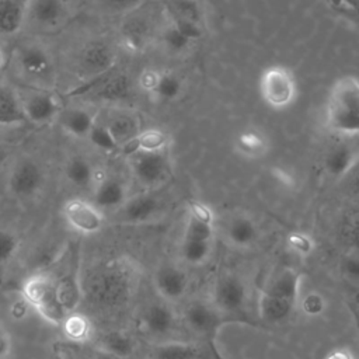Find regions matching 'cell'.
Returning <instances> with one entry per match:
<instances>
[{"label": "cell", "mask_w": 359, "mask_h": 359, "mask_svg": "<svg viewBox=\"0 0 359 359\" xmlns=\"http://www.w3.org/2000/svg\"><path fill=\"white\" fill-rule=\"evenodd\" d=\"M66 15L63 0H29L28 18L45 29L56 28Z\"/></svg>", "instance_id": "obj_18"}, {"label": "cell", "mask_w": 359, "mask_h": 359, "mask_svg": "<svg viewBox=\"0 0 359 359\" xmlns=\"http://www.w3.org/2000/svg\"><path fill=\"white\" fill-rule=\"evenodd\" d=\"M359 149L351 143L334 144L324 157V168L332 178H344L358 163Z\"/></svg>", "instance_id": "obj_16"}, {"label": "cell", "mask_w": 359, "mask_h": 359, "mask_svg": "<svg viewBox=\"0 0 359 359\" xmlns=\"http://www.w3.org/2000/svg\"><path fill=\"white\" fill-rule=\"evenodd\" d=\"M259 93L264 102L271 108H287L297 95L293 73L286 66L280 65L266 67L259 77Z\"/></svg>", "instance_id": "obj_3"}, {"label": "cell", "mask_w": 359, "mask_h": 359, "mask_svg": "<svg viewBox=\"0 0 359 359\" xmlns=\"http://www.w3.org/2000/svg\"><path fill=\"white\" fill-rule=\"evenodd\" d=\"M213 241L196 240V238H181V258L189 265H202L212 252Z\"/></svg>", "instance_id": "obj_34"}, {"label": "cell", "mask_w": 359, "mask_h": 359, "mask_svg": "<svg viewBox=\"0 0 359 359\" xmlns=\"http://www.w3.org/2000/svg\"><path fill=\"white\" fill-rule=\"evenodd\" d=\"M324 359H356L355 352L348 346H337L327 352Z\"/></svg>", "instance_id": "obj_44"}, {"label": "cell", "mask_w": 359, "mask_h": 359, "mask_svg": "<svg viewBox=\"0 0 359 359\" xmlns=\"http://www.w3.org/2000/svg\"><path fill=\"white\" fill-rule=\"evenodd\" d=\"M342 271L346 278L352 280H359V255L351 254L344 259Z\"/></svg>", "instance_id": "obj_43"}, {"label": "cell", "mask_w": 359, "mask_h": 359, "mask_svg": "<svg viewBox=\"0 0 359 359\" xmlns=\"http://www.w3.org/2000/svg\"><path fill=\"white\" fill-rule=\"evenodd\" d=\"M87 140L98 150L104 151V153H115L116 150H119L121 147L118 146V143L115 142V139L112 137L111 132L108 130L105 123H100L98 121L95 122V125L93 126V129L90 130Z\"/></svg>", "instance_id": "obj_37"}, {"label": "cell", "mask_w": 359, "mask_h": 359, "mask_svg": "<svg viewBox=\"0 0 359 359\" xmlns=\"http://www.w3.org/2000/svg\"><path fill=\"white\" fill-rule=\"evenodd\" d=\"M8 158V149L4 144H0V168L6 164Z\"/></svg>", "instance_id": "obj_47"}, {"label": "cell", "mask_w": 359, "mask_h": 359, "mask_svg": "<svg viewBox=\"0 0 359 359\" xmlns=\"http://www.w3.org/2000/svg\"><path fill=\"white\" fill-rule=\"evenodd\" d=\"M125 275V271L118 265L105 266L97 273L93 282L91 290L94 299L102 304H115L121 302L129 290L128 278Z\"/></svg>", "instance_id": "obj_9"}, {"label": "cell", "mask_w": 359, "mask_h": 359, "mask_svg": "<svg viewBox=\"0 0 359 359\" xmlns=\"http://www.w3.org/2000/svg\"><path fill=\"white\" fill-rule=\"evenodd\" d=\"M142 324L149 334L164 337L175 327V314L168 304L153 303L143 311Z\"/></svg>", "instance_id": "obj_20"}, {"label": "cell", "mask_w": 359, "mask_h": 359, "mask_svg": "<svg viewBox=\"0 0 359 359\" xmlns=\"http://www.w3.org/2000/svg\"><path fill=\"white\" fill-rule=\"evenodd\" d=\"M98 175L100 170L84 156H73L65 165V177L76 188L86 189L90 185H95Z\"/></svg>", "instance_id": "obj_26"}, {"label": "cell", "mask_w": 359, "mask_h": 359, "mask_svg": "<svg viewBox=\"0 0 359 359\" xmlns=\"http://www.w3.org/2000/svg\"><path fill=\"white\" fill-rule=\"evenodd\" d=\"M337 4L345 6L346 8H349L355 15L359 17V0H332Z\"/></svg>", "instance_id": "obj_46"}, {"label": "cell", "mask_w": 359, "mask_h": 359, "mask_svg": "<svg viewBox=\"0 0 359 359\" xmlns=\"http://www.w3.org/2000/svg\"><path fill=\"white\" fill-rule=\"evenodd\" d=\"M185 321L189 325V328H192L195 332H209L212 331L217 321V309L206 302H192L187 306L185 309Z\"/></svg>", "instance_id": "obj_27"}, {"label": "cell", "mask_w": 359, "mask_h": 359, "mask_svg": "<svg viewBox=\"0 0 359 359\" xmlns=\"http://www.w3.org/2000/svg\"><path fill=\"white\" fill-rule=\"evenodd\" d=\"M29 0H0V35H17L28 20Z\"/></svg>", "instance_id": "obj_17"}, {"label": "cell", "mask_w": 359, "mask_h": 359, "mask_svg": "<svg viewBox=\"0 0 359 359\" xmlns=\"http://www.w3.org/2000/svg\"><path fill=\"white\" fill-rule=\"evenodd\" d=\"M45 171L38 161L29 157L20 158L11 168L7 180L8 191L15 198H31L43 187Z\"/></svg>", "instance_id": "obj_6"}, {"label": "cell", "mask_w": 359, "mask_h": 359, "mask_svg": "<svg viewBox=\"0 0 359 359\" xmlns=\"http://www.w3.org/2000/svg\"><path fill=\"white\" fill-rule=\"evenodd\" d=\"M100 348L116 358H129L135 351L133 338L121 330H112L105 332L98 342Z\"/></svg>", "instance_id": "obj_30"}, {"label": "cell", "mask_w": 359, "mask_h": 359, "mask_svg": "<svg viewBox=\"0 0 359 359\" xmlns=\"http://www.w3.org/2000/svg\"><path fill=\"white\" fill-rule=\"evenodd\" d=\"M21 293L24 300L32 306L45 321L53 325H60L69 314L59 299L56 282L45 273H35L27 278L22 283Z\"/></svg>", "instance_id": "obj_2"}, {"label": "cell", "mask_w": 359, "mask_h": 359, "mask_svg": "<svg viewBox=\"0 0 359 359\" xmlns=\"http://www.w3.org/2000/svg\"><path fill=\"white\" fill-rule=\"evenodd\" d=\"M287 247L297 255L309 257L313 254L316 248V243L313 237L304 231H292L286 237Z\"/></svg>", "instance_id": "obj_39"}, {"label": "cell", "mask_w": 359, "mask_h": 359, "mask_svg": "<svg viewBox=\"0 0 359 359\" xmlns=\"http://www.w3.org/2000/svg\"><path fill=\"white\" fill-rule=\"evenodd\" d=\"M236 151L245 158H259L269 150L266 135L257 128L243 129L234 139Z\"/></svg>", "instance_id": "obj_25"}, {"label": "cell", "mask_w": 359, "mask_h": 359, "mask_svg": "<svg viewBox=\"0 0 359 359\" xmlns=\"http://www.w3.org/2000/svg\"><path fill=\"white\" fill-rule=\"evenodd\" d=\"M20 97L8 87L0 86V126L24 122Z\"/></svg>", "instance_id": "obj_31"}, {"label": "cell", "mask_w": 359, "mask_h": 359, "mask_svg": "<svg viewBox=\"0 0 359 359\" xmlns=\"http://www.w3.org/2000/svg\"><path fill=\"white\" fill-rule=\"evenodd\" d=\"M116 62L114 46L104 39H93L87 42L79 52V66L90 76H101L112 70Z\"/></svg>", "instance_id": "obj_11"}, {"label": "cell", "mask_w": 359, "mask_h": 359, "mask_svg": "<svg viewBox=\"0 0 359 359\" xmlns=\"http://www.w3.org/2000/svg\"><path fill=\"white\" fill-rule=\"evenodd\" d=\"M247 297V285L237 275H224L213 286V306L219 311L237 313L244 309Z\"/></svg>", "instance_id": "obj_10"}, {"label": "cell", "mask_w": 359, "mask_h": 359, "mask_svg": "<svg viewBox=\"0 0 359 359\" xmlns=\"http://www.w3.org/2000/svg\"><path fill=\"white\" fill-rule=\"evenodd\" d=\"M136 1H137V0H104V3H105L108 7L116 8V10L130 7V6L135 4Z\"/></svg>", "instance_id": "obj_45"}, {"label": "cell", "mask_w": 359, "mask_h": 359, "mask_svg": "<svg viewBox=\"0 0 359 359\" xmlns=\"http://www.w3.org/2000/svg\"><path fill=\"white\" fill-rule=\"evenodd\" d=\"M300 285L302 275L292 268H286L271 280L264 292L297 304L300 299Z\"/></svg>", "instance_id": "obj_24"}, {"label": "cell", "mask_w": 359, "mask_h": 359, "mask_svg": "<svg viewBox=\"0 0 359 359\" xmlns=\"http://www.w3.org/2000/svg\"><path fill=\"white\" fill-rule=\"evenodd\" d=\"M25 121L35 125H46L59 118L63 111L60 98L50 91L36 90L20 97Z\"/></svg>", "instance_id": "obj_8"}, {"label": "cell", "mask_w": 359, "mask_h": 359, "mask_svg": "<svg viewBox=\"0 0 359 359\" xmlns=\"http://www.w3.org/2000/svg\"><path fill=\"white\" fill-rule=\"evenodd\" d=\"M258 237V227L252 217L237 215L226 226V240L237 248L251 247Z\"/></svg>", "instance_id": "obj_23"}, {"label": "cell", "mask_w": 359, "mask_h": 359, "mask_svg": "<svg viewBox=\"0 0 359 359\" xmlns=\"http://www.w3.org/2000/svg\"><path fill=\"white\" fill-rule=\"evenodd\" d=\"M129 165L136 181L146 188L161 185L170 174V161L165 150L133 151L129 156Z\"/></svg>", "instance_id": "obj_4"}, {"label": "cell", "mask_w": 359, "mask_h": 359, "mask_svg": "<svg viewBox=\"0 0 359 359\" xmlns=\"http://www.w3.org/2000/svg\"><path fill=\"white\" fill-rule=\"evenodd\" d=\"M62 212L66 223L80 234H95L105 223L104 212L93 202L81 198L69 199Z\"/></svg>", "instance_id": "obj_7"}, {"label": "cell", "mask_w": 359, "mask_h": 359, "mask_svg": "<svg viewBox=\"0 0 359 359\" xmlns=\"http://www.w3.org/2000/svg\"><path fill=\"white\" fill-rule=\"evenodd\" d=\"M74 94L88 95L105 102H118L130 97L132 83L125 73L109 70L101 76H97L95 80L86 84L84 87L77 88Z\"/></svg>", "instance_id": "obj_5"}, {"label": "cell", "mask_w": 359, "mask_h": 359, "mask_svg": "<svg viewBox=\"0 0 359 359\" xmlns=\"http://www.w3.org/2000/svg\"><path fill=\"white\" fill-rule=\"evenodd\" d=\"M297 306L307 317H320L327 310V299L320 292H309L300 296Z\"/></svg>", "instance_id": "obj_38"}, {"label": "cell", "mask_w": 359, "mask_h": 359, "mask_svg": "<svg viewBox=\"0 0 359 359\" xmlns=\"http://www.w3.org/2000/svg\"><path fill=\"white\" fill-rule=\"evenodd\" d=\"M62 129L77 139H87L90 130L95 125V115L87 109L80 107H73L66 111H62L59 115Z\"/></svg>", "instance_id": "obj_22"}, {"label": "cell", "mask_w": 359, "mask_h": 359, "mask_svg": "<svg viewBox=\"0 0 359 359\" xmlns=\"http://www.w3.org/2000/svg\"><path fill=\"white\" fill-rule=\"evenodd\" d=\"M168 144V135L158 128H149L140 130L137 136L126 144L123 149H128L129 153L133 151H161L165 150Z\"/></svg>", "instance_id": "obj_29"}, {"label": "cell", "mask_w": 359, "mask_h": 359, "mask_svg": "<svg viewBox=\"0 0 359 359\" xmlns=\"http://www.w3.org/2000/svg\"><path fill=\"white\" fill-rule=\"evenodd\" d=\"M104 123L107 125L108 130L111 132L119 147H125L126 144H129L142 130L137 116L128 111H116L111 114Z\"/></svg>", "instance_id": "obj_21"}, {"label": "cell", "mask_w": 359, "mask_h": 359, "mask_svg": "<svg viewBox=\"0 0 359 359\" xmlns=\"http://www.w3.org/2000/svg\"><path fill=\"white\" fill-rule=\"evenodd\" d=\"M4 65H6V53H4L3 48L0 46V70L4 67Z\"/></svg>", "instance_id": "obj_48"}, {"label": "cell", "mask_w": 359, "mask_h": 359, "mask_svg": "<svg viewBox=\"0 0 359 359\" xmlns=\"http://www.w3.org/2000/svg\"><path fill=\"white\" fill-rule=\"evenodd\" d=\"M161 41L164 43V46L171 50V52H182L185 50L192 42L185 36L182 35L172 24L167 25L163 32H161Z\"/></svg>", "instance_id": "obj_41"}, {"label": "cell", "mask_w": 359, "mask_h": 359, "mask_svg": "<svg viewBox=\"0 0 359 359\" xmlns=\"http://www.w3.org/2000/svg\"><path fill=\"white\" fill-rule=\"evenodd\" d=\"M129 198L128 187L122 180L104 175L95 185L93 192V203L105 210H118Z\"/></svg>", "instance_id": "obj_14"}, {"label": "cell", "mask_w": 359, "mask_h": 359, "mask_svg": "<svg viewBox=\"0 0 359 359\" xmlns=\"http://www.w3.org/2000/svg\"><path fill=\"white\" fill-rule=\"evenodd\" d=\"M201 349L189 342L171 341L160 344L153 348V359H198L201 356Z\"/></svg>", "instance_id": "obj_33"}, {"label": "cell", "mask_w": 359, "mask_h": 359, "mask_svg": "<svg viewBox=\"0 0 359 359\" xmlns=\"http://www.w3.org/2000/svg\"><path fill=\"white\" fill-rule=\"evenodd\" d=\"M151 36L150 21L143 15H130L121 27L122 45L130 52L143 50Z\"/></svg>", "instance_id": "obj_19"}, {"label": "cell", "mask_w": 359, "mask_h": 359, "mask_svg": "<svg viewBox=\"0 0 359 359\" xmlns=\"http://www.w3.org/2000/svg\"><path fill=\"white\" fill-rule=\"evenodd\" d=\"M20 238L8 229H0V265L7 264L18 251Z\"/></svg>", "instance_id": "obj_40"}, {"label": "cell", "mask_w": 359, "mask_h": 359, "mask_svg": "<svg viewBox=\"0 0 359 359\" xmlns=\"http://www.w3.org/2000/svg\"><path fill=\"white\" fill-rule=\"evenodd\" d=\"M182 80L172 72H160L157 87L153 93L161 101H174L182 93Z\"/></svg>", "instance_id": "obj_35"}, {"label": "cell", "mask_w": 359, "mask_h": 359, "mask_svg": "<svg viewBox=\"0 0 359 359\" xmlns=\"http://www.w3.org/2000/svg\"><path fill=\"white\" fill-rule=\"evenodd\" d=\"M153 282L157 293L168 302H177L182 299L189 285L187 272L182 268L171 264L161 265L156 271Z\"/></svg>", "instance_id": "obj_13"}, {"label": "cell", "mask_w": 359, "mask_h": 359, "mask_svg": "<svg viewBox=\"0 0 359 359\" xmlns=\"http://www.w3.org/2000/svg\"><path fill=\"white\" fill-rule=\"evenodd\" d=\"M296 307L297 304L287 302L285 299L272 296L264 290L258 297V311L261 318L265 320L266 323L276 324L287 320Z\"/></svg>", "instance_id": "obj_28"}, {"label": "cell", "mask_w": 359, "mask_h": 359, "mask_svg": "<svg viewBox=\"0 0 359 359\" xmlns=\"http://www.w3.org/2000/svg\"><path fill=\"white\" fill-rule=\"evenodd\" d=\"M60 325L63 328L66 338L70 339L72 342L83 344L91 338L93 324L90 318L81 313L70 311Z\"/></svg>", "instance_id": "obj_32"}, {"label": "cell", "mask_w": 359, "mask_h": 359, "mask_svg": "<svg viewBox=\"0 0 359 359\" xmlns=\"http://www.w3.org/2000/svg\"><path fill=\"white\" fill-rule=\"evenodd\" d=\"M167 10L171 20H191L202 22V11L198 0H170Z\"/></svg>", "instance_id": "obj_36"}, {"label": "cell", "mask_w": 359, "mask_h": 359, "mask_svg": "<svg viewBox=\"0 0 359 359\" xmlns=\"http://www.w3.org/2000/svg\"><path fill=\"white\" fill-rule=\"evenodd\" d=\"M20 70L35 80H46L53 73V60L49 52L38 43H25L15 53Z\"/></svg>", "instance_id": "obj_12"}, {"label": "cell", "mask_w": 359, "mask_h": 359, "mask_svg": "<svg viewBox=\"0 0 359 359\" xmlns=\"http://www.w3.org/2000/svg\"><path fill=\"white\" fill-rule=\"evenodd\" d=\"M160 202L151 194H139L129 196L126 202L118 209L119 217L132 224L150 222L158 213Z\"/></svg>", "instance_id": "obj_15"}, {"label": "cell", "mask_w": 359, "mask_h": 359, "mask_svg": "<svg viewBox=\"0 0 359 359\" xmlns=\"http://www.w3.org/2000/svg\"><path fill=\"white\" fill-rule=\"evenodd\" d=\"M325 125L341 136L359 135V79L342 76L330 88L325 104Z\"/></svg>", "instance_id": "obj_1"}, {"label": "cell", "mask_w": 359, "mask_h": 359, "mask_svg": "<svg viewBox=\"0 0 359 359\" xmlns=\"http://www.w3.org/2000/svg\"><path fill=\"white\" fill-rule=\"evenodd\" d=\"M160 79V72L154 69H144L137 77V86L142 91L153 94Z\"/></svg>", "instance_id": "obj_42"}]
</instances>
